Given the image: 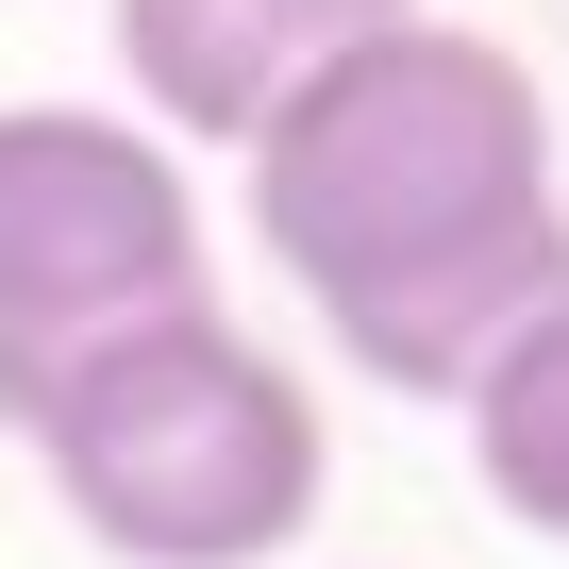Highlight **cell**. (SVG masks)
I'll return each mask as SVG.
<instances>
[{
  "mask_svg": "<svg viewBox=\"0 0 569 569\" xmlns=\"http://www.w3.org/2000/svg\"><path fill=\"white\" fill-rule=\"evenodd\" d=\"M251 234L319 302V336L402 386L469 402L502 336L569 302V184H552V84L469 18H386L336 51L251 151Z\"/></svg>",
  "mask_w": 569,
  "mask_h": 569,
  "instance_id": "cell-1",
  "label": "cell"
},
{
  "mask_svg": "<svg viewBox=\"0 0 569 569\" xmlns=\"http://www.w3.org/2000/svg\"><path fill=\"white\" fill-rule=\"evenodd\" d=\"M34 469L84 519V552H118V569H268V552H302V519L336 486V419L268 336L184 302L34 402Z\"/></svg>",
  "mask_w": 569,
  "mask_h": 569,
  "instance_id": "cell-2",
  "label": "cell"
},
{
  "mask_svg": "<svg viewBox=\"0 0 569 569\" xmlns=\"http://www.w3.org/2000/svg\"><path fill=\"white\" fill-rule=\"evenodd\" d=\"M218 302L201 284V184L151 118H101V101H0V419L34 436V402Z\"/></svg>",
  "mask_w": 569,
  "mask_h": 569,
  "instance_id": "cell-3",
  "label": "cell"
},
{
  "mask_svg": "<svg viewBox=\"0 0 569 569\" xmlns=\"http://www.w3.org/2000/svg\"><path fill=\"white\" fill-rule=\"evenodd\" d=\"M419 0H118V68H134V118L184 134V151H251L284 101H302L336 51H369Z\"/></svg>",
  "mask_w": 569,
  "mask_h": 569,
  "instance_id": "cell-4",
  "label": "cell"
},
{
  "mask_svg": "<svg viewBox=\"0 0 569 569\" xmlns=\"http://www.w3.org/2000/svg\"><path fill=\"white\" fill-rule=\"evenodd\" d=\"M469 469H486V502H502L519 536L569 552V302H552L536 336H502V369L469 386Z\"/></svg>",
  "mask_w": 569,
  "mask_h": 569,
  "instance_id": "cell-5",
  "label": "cell"
}]
</instances>
